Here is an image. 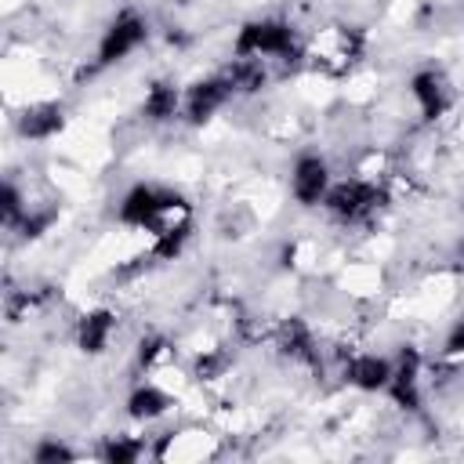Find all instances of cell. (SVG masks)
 Returning <instances> with one entry per match:
<instances>
[{"mask_svg": "<svg viewBox=\"0 0 464 464\" xmlns=\"http://www.w3.org/2000/svg\"><path fill=\"white\" fill-rule=\"evenodd\" d=\"M232 54L236 58H294L297 54V44H294V29L283 22V18H254L246 22L239 33H236V44H232Z\"/></svg>", "mask_w": 464, "mask_h": 464, "instance_id": "obj_1", "label": "cell"}, {"mask_svg": "<svg viewBox=\"0 0 464 464\" xmlns=\"http://www.w3.org/2000/svg\"><path fill=\"white\" fill-rule=\"evenodd\" d=\"M163 352H167V341H163L160 334H149V337H141V344H138V362H141V366H152Z\"/></svg>", "mask_w": 464, "mask_h": 464, "instance_id": "obj_17", "label": "cell"}, {"mask_svg": "<svg viewBox=\"0 0 464 464\" xmlns=\"http://www.w3.org/2000/svg\"><path fill=\"white\" fill-rule=\"evenodd\" d=\"M76 450H69L62 439H44L36 450H33V460L36 464H58V460H72Z\"/></svg>", "mask_w": 464, "mask_h": 464, "instance_id": "obj_16", "label": "cell"}, {"mask_svg": "<svg viewBox=\"0 0 464 464\" xmlns=\"http://www.w3.org/2000/svg\"><path fill=\"white\" fill-rule=\"evenodd\" d=\"M181 102H185V98H181V91H178L174 83L156 80V83H149V91H145L141 116H145L149 123H167V120H174V116H178Z\"/></svg>", "mask_w": 464, "mask_h": 464, "instance_id": "obj_12", "label": "cell"}, {"mask_svg": "<svg viewBox=\"0 0 464 464\" xmlns=\"http://www.w3.org/2000/svg\"><path fill=\"white\" fill-rule=\"evenodd\" d=\"M185 243H188V221H185V225H174V228H167V232H160L156 243H152V257H160V261H174V257L181 254Z\"/></svg>", "mask_w": 464, "mask_h": 464, "instance_id": "obj_14", "label": "cell"}, {"mask_svg": "<svg viewBox=\"0 0 464 464\" xmlns=\"http://www.w3.org/2000/svg\"><path fill=\"white\" fill-rule=\"evenodd\" d=\"M4 218L7 221H22L25 218V210H22V196H18V188L7 181L4 185Z\"/></svg>", "mask_w": 464, "mask_h": 464, "instance_id": "obj_18", "label": "cell"}, {"mask_svg": "<svg viewBox=\"0 0 464 464\" xmlns=\"http://www.w3.org/2000/svg\"><path fill=\"white\" fill-rule=\"evenodd\" d=\"M232 94H236V87H232L228 72H221V76H207V80L192 83V87L185 91V102H181L185 120H188V123H207V120H210Z\"/></svg>", "mask_w": 464, "mask_h": 464, "instance_id": "obj_4", "label": "cell"}, {"mask_svg": "<svg viewBox=\"0 0 464 464\" xmlns=\"http://www.w3.org/2000/svg\"><path fill=\"white\" fill-rule=\"evenodd\" d=\"M170 410V395L167 392H160L156 384H138L134 392H130V399H127V413L134 417V420H156V417H163Z\"/></svg>", "mask_w": 464, "mask_h": 464, "instance_id": "obj_13", "label": "cell"}, {"mask_svg": "<svg viewBox=\"0 0 464 464\" xmlns=\"http://www.w3.org/2000/svg\"><path fill=\"white\" fill-rule=\"evenodd\" d=\"M290 188H294V199L301 207H319L330 192V167L323 156L315 152H304L297 156L294 163V174H290Z\"/></svg>", "mask_w": 464, "mask_h": 464, "instance_id": "obj_5", "label": "cell"}, {"mask_svg": "<svg viewBox=\"0 0 464 464\" xmlns=\"http://www.w3.org/2000/svg\"><path fill=\"white\" fill-rule=\"evenodd\" d=\"M344 381L359 392H384L392 381V362L384 355H352L344 366Z\"/></svg>", "mask_w": 464, "mask_h": 464, "instance_id": "obj_10", "label": "cell"}, {"mask_svg": "<svg viewBox=\"0 0 464 464\" xmlns=\"http://www.w3.org/2000/svg\"><path fill=\"white\" fill-rule=\"evenodd\" d=\"M410 94L413 102L420 105V116L424 120H439L446 109H450V87L446 80L435 72V69H420L410 76Z\"/></svg>", "mask_w": 464, "mask_h": 464, "instance_id": "obj_7", "label": "cell"}, {"mask_svg": "<svg viewBox=\"0 0 464 464\" xmlns=\"http://www.w3.org/2000/svg\"><path fill=\"white\" fill-rule=\"evenodd\" d=\"M112 330H116V315L109 308H94L76 323V348L87 355H102L112 341Z\"/></svg>", "mask_w": 464, "mask_h": 464, "instance_id": "obj_9", "label": "cell"}, {"mask_svg": "<svg viewBox=\"0 0 464 464\" xmlns=\"http://www.w3.org/2000/svg\"><path fill=\"white\" fill-rule=\"evenodd\" d=\"M62 127H65V109H62L58 102L29 105V109L18 116V134L29 138V141H47V138H54Z\"/></svg>", "mask_w": 464, "mask_h": 464, "instance_id": "obj_8", "label": "cell"}, {"mask_svg": "<svg viewBox=\"0 0 464 464\" xmlns=\"http://www.w3.org/2000/svg\"><path fill=\"white\" fill-rule=\"evenodd\" d=\"M138 457H141V442L130 435H112L102 446V460H109V464H134Z\"/></svg>", "mask_w": 464, "mask_h": 464, "instance_id": "obj_15", "label": "cell"}, {"mask_svg": "<svg viewBox=\"0 0 464 464\" xmlns=\"http://www.w3.org/2000/svg\"><path fill=\"white\" fill-rule=\"evenodd\" d=\"M225 362H228L225 355H199L196 359V377H207L210 381V377H218L225 370Z\"/></svg>", "mask_w": 464, "mask_h": 464, "instance_id": "obj_19", "label": "cell"}, {"mask_svg": "<svg viewBox=\"0 0 464 464\" xmlns=\"http://www.w3.org/2000/svg\"><path fill=\"white\" fill-rule=\"evenodd\" d=\"M446 352H464V323L450 334V341H446Z\"/></svg>", "mask_w": 464, "mask_h": 464, "instance_id": "obj_20", "label": "cell"}, {"mask_svg": "<svg viewBox=\"0 0 464 464\" xmlns=\"http://www.w3.org/2000/svg\"><path fill=\"white\" fill-rule=\"evenodd\" d=\"M279 341V352L290 359V362H304V366H315L319 362V352H315V337L312 330L301 323V319H286L276 334Z\"/></svg>", "mask_w": 464, "mask_h": 464, "instance_id": "obj_11", "label": "cell"}, {"mask_svg": "<svg viewBox=\"0 0 464 464\" xmlns=\"http://www.w3.org/2000/svg\"><path fill=\"white\" fill-rule=\"evenodd\" d=\"M145 36H149L145 18H141L138 11H130V7H123V11L109 22V29L102 33V44H98V65L123 62L130 51H138V47L145 44Z\"/></svg>", "mask_w": 464, "mask_h": 464, "instance_id": "obj_3", "label": "cell"}, {"mask_svg": "<svg viewBox=\"0 0 464 464\" xmlns=\"http://www.w3.org/2000/svg\"><path fill=\"white\" fill-rule=\"evenodd\" d=\"M388 395L402 410H417L420 406V355H417V348H402L399 352V362L392 366Z\"/></svg>", "mask_w": 464, "mask_h": 464, "instance_id": "obj_6", "label": "cell"}, {"mask_svg": "<svg viewBox=\"0 0 464 464\" xmlns=\"http://www.w3.org/2000/svg\"><path fill=\"white\" fill-rule=\"evenodd\" d=\"M381 203H384V192H381L377 185H370V181H359V178L330 185V192H326V199H323V207H326L337 221H344V225L370 221Z\"/></svg>", "mask_w": 464, "mask_h": 464, "instance_id": "obj_2", "label": "cell"}]
</instances>
